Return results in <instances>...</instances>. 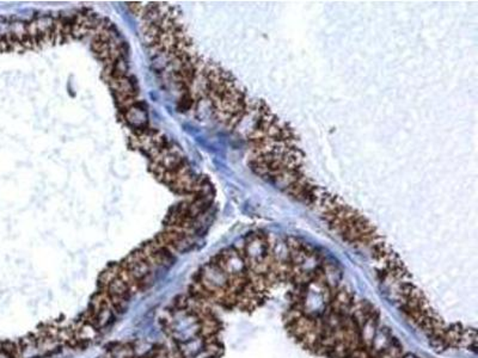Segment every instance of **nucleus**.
Listing matches in <instances>:
<instances>
[{
  "label": "nucleus",
  "instance_id": "f257e3e1",
  "mask_svg": "<svg viewBox=\"0 0 478 358\" xmlns=\"http://www.w3.org/2000/svg\"><path fill=\"white\" fill-rule=\"evenodd\" d=\"M98 286L100 291H103L110 300L117 314L124 312L131 298L139 291L134 281L119 263L109 265L102 272Z\"/></svg>",
  "mask_w": 478,
  "mask_h": 358
},
{
  "label": "nucleus",
  "instance_id": "f03ea898",
  "mask_svg": "<svg viewBox=\"0 0 478 358\" xmlns=\"http://www.w3.org/2000/svg\"><path fill=\"white\" fill-rule=\"evenodd\" d=\"M165 330L176 344L187 342L200 336V317L190 310L176 306L175 310L169 313Z\"/></svg>",
  "mask_w": 478,
  "mask_h": 358
},
{
  "label": "nucleus",
  "instance_id": "7ed1b4c3",
  "mask_svg": "<svg viewBox=\"0 0 478 358\" xmlns=\"http://www.w3.org/2000/svg\"><path fill=\"white\" fill-rule=\"evenodd\" d=\"M119 264L129 274L139 291H146L155 282V269L140 248L133 251Z\"/></svg>",
  "mask_w": 478,
  "mask_h": 358
},
{
  "label": "nucleus",
  "instance_id": "20e7f679",
  "mask_svg": "<svg viewBox=\"0 0 478 358\" xmlns=\"http://www.w3.org/2000/svg\"><path fill=\"white\" fill-rule=\"evenodd\" d=\"M85 314L95 324L98 330L102 331L108 329L115 321L117 313L107 295L104 294L103 291H98L93 295Z\"/></svg>",
  "mask_w": 478,
  "mask_h": 358
},
{
  "label": "nucleus",
  "instance_id": "39448f33",
  "mask_svg": "<svg viewBox=\"0 0 478 358\" xmlns=\"http://www.w3.org/2000/svg\"><path fill=\"white\" fill-rule=\"evenodd\" d=\"M124 124L131 128L133 134H141L150 128L148 109L140 100H136L129 107L119 110Z\"/></svg>",
  "mask_w": 478,
  "mask_h": 358
},
{
  "label": "nucleus",
  "instance_id": "423d86ee",
  "mask_svg": "<svg viewBox=\"0 0 478 358\" xmlns=\"http://www.w3.org/2000/svg\"><path fill=\"white\" fill-rule=\"evenodd\" d=\"M349 358H351V357H349Z\"/></svg>",
  "mask_w": 478,
  "mask_h": 358
}]
</instances>
